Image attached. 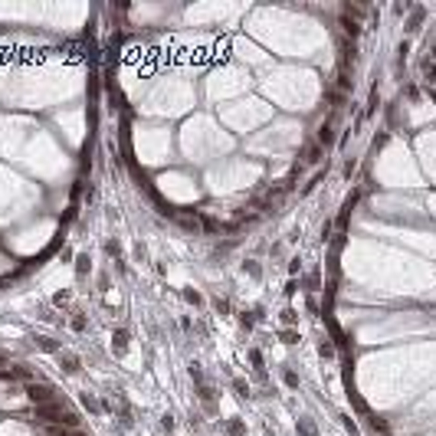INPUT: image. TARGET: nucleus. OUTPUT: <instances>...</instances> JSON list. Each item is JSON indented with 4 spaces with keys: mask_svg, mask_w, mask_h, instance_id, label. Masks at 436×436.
<instances>
[{
    "mask_svg": "<svg viewBox=\"0 0 436 436\" xmlns=\"http://www.w3.org/2000/svg\"><path fill=\"white\" fill-rule=\"evenodd\" d=\"M23 394H26V400H30V404H36V407L59 400V397H56V390L49 387V384H36V381H30V384H26V387H23Z\"/></svg>",
    "mask_w": 436,
    "mask_h": 436,
    "instance_id": "nucleus-1",
    "label": "nucleus"
},
{
    "mask_svg": "<svg viewBox=\"0 0 436 436\" xmlns=\"http://www.w3.org/2000/svg\"><path fill=\"white\" fill-rule=\"evenodd\" d=\"M243 272H249V276H253V279H259V276H262V269H259V262H256V259L243 262Z\"/></svg>",
    "mask_w": 436,
    "mask_h": 436,
    "instance_id": "nucleus-7",
    "label": "nucleus"
},
{
    "mask_svg": "<svg viewBox=\"0 0 436 436\" xmlns=\"http://www.w3.org/2000/svg\"><path fill=\"white\" fill-rule=\"evenodd\" d=\"M226 433H230V436H243V433H246V427H243L239 420H230V423H226Z\"/></svg>",
    "mask_w": 436,
    "mask_h": 436,
    "instance_id": "nucleus-9",
    "label": "nucleus"
},
{
    "mask_svg": "<svg viewBox=\"0 0 436 436\" xmlns=\"http://www.w3.org/2000/svg\"><path fill=\"white\" fill-rule=\"evenodd\" d=\"M282 381H286V387H299V374H295V371H286V374H282Z\"/></svg>",
    "mask_w": 436,
    "mask_h": 436,
    "instance_id": "nucleus-13",
    "label": "nucleus"
},
{
    "mask_svg": "<svg viewBox=\"0 0 436 436\" xmlns=\"http://www.w3.org/2000/svg\"><path fill=\"white\" fill-rule=\"evenodd\" d=\"M282 322H286V325H295V312L286 309V312H282Z\"/></svg>",
    "mask_w": 436,
    "mask_h": 436,
    "instance_id": "nucleus-20",
    "label": "nucleus"
},
{
    "mask_svg": "<svg viewBox=\"0 0 436 436\" xmlns=\"http://www.w3.org/2000/svg\"><path fill=\"white\" fill-rule=\"evenodd\" d=\"M82 404H86V407H89V410H92V413H99V410H102V407H99V400H96V397H92V394H82Z\"/></svg>",
    "mask_w": 436,
    "mask_h": 436,
    "instance_id": "nucleus-12",
    "label": "nucleus"
},
{
    "mask_svg": "<svg viewBox=\"0 0 436 436\" xmlns=\"http://www.w3.org/2000/svg\"><path fill=\"white\" fill-rule=\"evenodd\" d=\"M318 154H322L318 144H315V148H309V151H305V164H318Z\"/></svg>",
    "mask_w": 436,
    "mask_h": 436,
    "instance_id": "nucleus-14",
    "label": "nucleus"
},
{
    "mask_svg": "<svg viewBox=\"0 0 436 436\" xmlns=\"http://www.w3.org/2000/svg\"><path fill=\"white\" fill-rule=\"evenodd\" d=\"M239 325H243V328H253V315H246V312H243V315H239Z\"/></svg>",
    "mask_w": 436,
    "mask_h": 436,
    "instance_id": "nucleus-23",
    "label": "nucleus"
},
{
    "mask_svg": "<svg viewBox=\"0 0 436 436\" xmlns=\"http://www.w3.org/2000/svg\"><path fill=\"white\" fill-rule=\"evenodd\" d=\"M36 344H40L43 351H53V354H59V344H56L53 338H36Z\"/></svg>",
    "mask_w": 436,
    "mask_h": 436,
    "instance_id": "nucleus-8",
    "label": "nucleus"
},
{
    "mask_svg": "<svg viewBox=\"0 0 436 436\" xmlns=\"http://www.w3.org/2000/svg\"><path fill=\"white\" fill-rule=\"evenodd\" d=\"M72 328H76V331H86V315H79V312H76V318H72Z\"/></svg>",
    "mask_w": 436,
    "mask_h": 436,
    "instance_id": "nucleus-15",
    "label": "nucleus"
},
{
    "mask_svg": "<svg viewBox=\"0 0 436 436\" xmlns=\"http://www.w3.org/2000/svg\"><path fill=\"white\" fill-rule=\"evenodd\" d=\"M56 357H59V371H63V374H79L82 361H79L76 354H72V351H59Z\"/></svg>",
    "mask_w": 436,
    "mask_h": 436,
    "instance_id": "nucleus-2",
    "label": "nucleus"
},
{
    "mask_svg": "<svg viewBox=\"0 0 436 436\" xmlns=\"http://www.w3.org/2000/svg\"><path fill=\"white\" fill-rule=\"evenodd\" d=\"M315 141H318V148H328V144H334V128L328 125V121H325V125H322V128H318Z\"/></svg>",
    "mask_w": 436,
    "mask_h": 436,
    "instance_id": "nucleus-4",
    "label": "nucleus"
},
{
    "mask_svg": "<svg viewBox=\"0 0 436 436\" xmlns=\"http://www.w3.org/2000/svg\"><path fill=\"white\" fill-rule=\"evenodd\" d=\"M233 390H236L239 397H246V394H249V384H246V381H233Z\"/></svg>",
    "mask_w": 436,
    "mask_h": 436,
    "instance_id": "nucleus-16",
    "label": "nucleus"
},
{
    "mask_svg": "<svg viewBox=\"0 0 436 436\" xmlns=\"http://www.w3.org/2000/svg\"><path fill=\"white\" fill-rule=\"evenodd\" d=\"M217 312H223V315H226V312H230V302H226V299H217Z\"/></svg>",
    "mask_w": 436,
    "mask_h": 436,
    "instance_id": "nucleus-22",
    "label": "nucleus"
},
{
    "mask_svg": "<svg viewBox=\"0 0 436 436\" xmlns=\"http://www.w3.org/2000/svg\"><path fill=\"white\" fill-rule=\"evenodd\" d=\"M89 269H92V259H89V253H79V256H76V276L82 279Z\"/></svg>",
    "mask_w": 436,
    "mask_h": 436,
    "instance_id": "nucleus-6",
    "label": "nucleus"
},
{
    "mask_svg": "<svg viewBox=\"0 0 436 436\" xmlns=\"http://www.w3.org/2000/svg\"><path fill=\"white\" fill-rule=\"evenodd\" d=\"M318 354H322V357H334V348L328 344V341H322V348H318Z\"/></svg>",
    "mask_w": 436,
    "mask_h": 436,
    "instance_id": "nucleus-17",
    "label": "nucleus"
},
{
    "mask_svg": "<svg viewBox=\"0 0 436 436\" xmlns=\"http://www.w3.org/2000/svg\"><path fill=\"white\" fill-rule=\"evenodd\" d=\"M128 341H131L128 328H115V331H111V348H115V351H125V348H128Z\"/></svg>",
    "mask_w": 436,
    "mask_h": 436,
    "instance_id": "nucleus-3",
    "label": "nucleus"
},
{
    "mask_svg": "<svg viewBox=\"0 0 436 436\" xmlns=\"http://www.w3.org/2000/svg\"><path fill=\"white\" fill-rule=\"evenodd\" d=\"M161 427L171 433V430H174V417H171V413H164V417H161Z\"/></svg>",
    "mask_w": 436,
    "mask_h": 436,
    "instance_id": "nucleus-18",
    "label": "nucleus"
},
{
    "mask_svg": "<svg viewBox=\"0 0 436 436\" xmlns=\"http://www.w3.org/2000/svg\"><path fill=\"white\" fill-rule=\"evenodd\" d=\"M299 433L302 436H315V423H312V420H299Z\"/></svg>",
    "mask_w": 436,
    "mask_h": 436,
    "instance_id": "nucleus-11",
    "label": "nucleus"
},
{
    "mask_svg": "<svg viewBox=\"0 0 436 436\" xmlns=\"http://www.w3.org/2000/svg\"><path fill=\"white\" fill-rule=\"evenodd\" d=\"M295 338H299L295 331H282V341H286V344H295Z\"/></svg>",
    "mask_w": 436,
    "mask_h": 436,
    "instance_id": "nucleus-24",
    "label": "nucleus"
},
{
    "mask_svg": "<svg viewBox=\"0 0 436 436\" xmlns=\"http://www.w3.org/2000/svg\"><path fill=\"white\" fill-rule=\"evenodd\" d=\"M105 253H109V256H118V243H115V239H109V243H105Z\"/></svg>",
    "mask_w": 436,
    "mask_h": 436,
    "instance_id": "nucleus-19",
    "label": "nucleus"
},
{
    "mask_svg": "<svg viewBox=\"0 0 436 436\" xmlns=\"http://www.w3.org/2000/svg\"><path fill=\"white\" fill-rule=\"evenodd\" d=\"M0 436H30V430H26L23 423L10 420V423H3V427H0Z\"/></svg>",
    "mask_w": 436,
    "mask_h": 436,
    "instance_id": "nucleus-5",
    "label": "nucleus"
},
{
    "mask_svg": "<svg viewBox=\"0 0 436 436\" xmlns=\"http://www.w3.org/2000/svg\"><path fill=\"white\" fill-rule=\"evenodd\" d=\"M289 272H292V276H299V272H302V262H299V259H292V266H289Z\"/></svg>",
    "mask_w": 436,
    "mask_h": 436,
    "instance_id": "nucleus-25",
    "label": "nucleus"
},
{
    "mask_svg": "<svg viewBox=\"0 0 436 436\" xmlns=\"http://www.w3.org/2000/svg\"><path fill=\"white\" fill-rule=\"evenodd\" d=\"M184 299L191 302V305H200V302H204V295H200L197 289H184Z\"/></svg>",
    "mask_w": 436,
    "mask_h": 436,
    "instance_id": "nucleus-10",
    "label": "nucleus"
},
{
    "mask_svg": "<svg viewBox=\"0 0 436 436\" xmlns=\"http://www.w3.org/2000/svg\"><path fill=\"white\" fill-rule=\"evenodd\" d=\"M249 361H253V364H256V367H262V354H259V351H256V348H253V351H249Z\"/></svg>",
    "mask_w": 436,
    "mask_h": 436,
    "instance_id": "nucleus-21",
    "label": "nucleus"
}]
</instances>
